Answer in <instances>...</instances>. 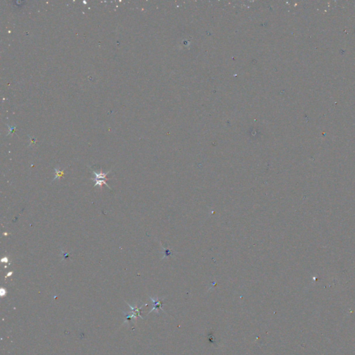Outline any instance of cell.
<instances>
[{"instance_id":"obj_1","label":"cell","mask_w":355,"mask_h":355,"mask_svg":"<svg viewBox=\"0 0 355 355\" xmlns=\"http://www.w3.org/2000/svg\"><path fill=\"white\" fill-rule=\"evenodd\" d=\"M150 299L151 300L152 302H153V308H152L151 310L148 312V314L151 313V312H153L155 310V311H157V314L159 315V313H158L159 309H160L161 311H163L162 308V302L161 300L153 298H151V297H150Z\"/></svg>"},{"instance_id":"obj_2","label":"cell","mask_w":355,"mask_h":355,"mask_svg":"<svg viewBox=\"0 0 355 355\" xmlns=\"http://www.w3.org/2000/svg\"><path fill=\"white\" fill-rule=\"evenodd\" d=\"M125 302L128 304V305H129V307L131 308V312L133 314L134 316H135V321H136L137 317L141 318L142 319L143 318L142 317V316H141V311H142V306H144V304H142V306H139H139L137 305V304H135V306H132V305H131V304H129V303H128V302Z\"/></svg>"},{"instance_id":"obj_3","label":"cell","mask_w":355,"mask_h":355,"mask_svg":"<svg viewBox=\"0 0 355 355\" xmlns=\"http://www.w3.org/2000/svg\"><path fill=\"white\" fill-rule=\"evenodd\" d=\"M91 170H92V172L93 173V174H94V176H95V178H93L94 180H108L110 178H107L106 176L108 174H109L110 172V171H109V172H108L106 173H102L101 172H100V173H96V172H94V170L92 169V168H91Z\"/></svg>"},{"instance_id":"obj_4","label":"cell","mask_w":355,"mask_h":355,"mask_svg":"<svg viewBox=\"0 0 355 355\" xmlns=\"http://www.w3.org/2000/svg\"><path fill=\"white\" fill-rule=\"evenodd\" d=\"M122 313L124 314V316L125 318V320H124V323H122V325L126 324V323H129V324H131V320L132 319H135V316H134V315L133 314L131 313V311L130 312H126L123 311H122Z\"/></svg>"},{"instance_id":"obj_5","label":"cell","mask_w":355,"mask_h":355,"mask_svg":"<svg viewBox=\"0 0 355 355\" xmlns=\"http://www.w3.org/2000/svg\"><path fill=\"white\" fill-rule=\"evenodd\" d=\"M91 180H93V181H95L96 182L95 185H94V187H96V186H99L100 188H101V189H102V185H105V186H106L107 187H108V188L110 189H112V188H111V187H110V186L108 185L107 183H106V180H94V179H93V178H91Z\"/></svg>"},{"instance_id":"obj_6","label":"cell","mask_w":355,"mask_h":355,"mask_svg":"<svg viewBox=\"0 0 355 355\" xmlns=\"http://www.w3.org/2000/svg\"><path fill=\"white\" fill-rule=\"evenodd\" d=\"M56 174H55V177L53 178V181H54L56 179H57V178H58V179H60L61 177L64 175V171L65 169L63 170H59L58 168H55L54 169Z\"/></svg>"},{"instance_id":"obj_7","label":"cell","mask_w":355,"mask_h":355,"mask_svg":"<svg viewBox=\"0 0 355 355\" xmlns=\"http://www.w3.org/2000/svg\"><path fill=\"white\" fill-rule=\"evenodd\" d=\"M63 253H64V256H63V259H67V257H68V256H69V254H67V252H63Z\"/></svg>"},{"instance_id":"obj_8","label":"cell","mask_w":355,"mask_h":355,"mask_svg":"<svg viewBox=\"0 0 355 355\" xmlns=\"http://www.w3.org/2000/svg\"><path fill=\"white\" fill-rule=\"evenodd\" d=\"M1 262H2L7 263V262H8V258H7V257H4V258H2V259H1Z\"/></svg>"},{"instance_id":"obj_9","label":"cell","mask_w":355,"mask_h":355,"mask_svg":"<svg viewBox=\"0 0 355 355\" xmlns=\"http://www.w3.org/2000/svg\"><path fill=\"white\" fill-rule=\"evenodd\" d=\"M1 291H2V292H1V295H2V296H3L4 295L6 294V290L2 289H1Z\"/></svg>"},{"instance_id":"obj_10","label":"cell","mask_w":355,"mask_h":355,"mask_svg":"<svg viewBox=\"0 0 355 355\" xmlns=\"http://www.w3.org/2000/svg\"><path fill=\"white\" fill-rule=\"evenodd\" d=\"M12 274H13V272H10V273H8V275H7V276H6V278H7V277H8V276H11V275H12Z\"/></svg>"}]
</instances>
